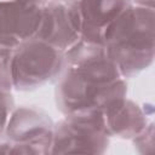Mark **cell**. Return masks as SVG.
Here are the masks:
<instances>
[{"label": "cell", "mask_w": 155, "mask_h": 155, "mask_svg": "<svg viewBox=\"0 0 155 155\" xmlns=\"http://www.w3.org/2000/svg\"><path fill=\"white\" fill-rule=\"evenodd\" d=\"M132 4L133 5H137V6L154 8V0H132Z\"/></svg>", "instance_id": "13"}, {"label": "cell", "mask_w": 155, "mask_h": 155, "mask_svg": "<svg viewBox=\"0 0 155 155\" xmlns=\"http://www.w3.org/2000/svg\"><path fill=\"white\" fill-rule=\"evenodd\" d=\"M42 7L21 0H0V53L12 52L35 36Z\"/></svg>", "instance_id": "7"}, {"label": "cell", "mask_w": 155, "mask_h": 155, "mask_svg": "<svg viewBox=\"0 0 155 155\" xmlns=\"http://www.w3.org/2000/svg\"><path fill=\"white\" fill-rule=\"evenodd\" d=\"M21 1L29 4V5H33V6H38V7H42L46 4V0H21Z\"/></svg>", "instance_id": "14"}, {"label": "cell", "mask_w": 155, "mask_h": 155, "mask_svg": "<svg viewBox=\"0 0 155 155\" xmlns=\"http://www.w3.org/2000/svg\"><path fill=\"white\" fill-rule=\"evenodd\" d=\"M53 130L54 122L44 110L25 105L15 108L4 132L7 154H51Z\"/></svg>", "instance_id": "5"}, {"label": "cell", "mask_w": 155, "mask_h": 155, "mask_svg": "<svg viewBox=\"0 0 155 155\" xmlns=\"http://www.w3.org/2000/svg\"><path fill=\"white\" fill-rule=\"evenodd\" d=\"M108 148L102 111L64 115L54 124L51 154H104Z\"/></svg>", "instance_id": "4"}, {"label": "cell", "mask_w": 155, "mask_h": 155, "mask_svg": "<svg viewBox=\"0 0 155 155\" xmlns=\"http://www.w3.org/2000/svg\"><path fill=\"white\" fill-rule=\"evenodd\" d=\"M64 68V52L34 36L12 52L13 90L40 88L58 80Z\"/></svg>", "instance_id": "3"}, {"label": "cell", "mask_w": 155, "mask_h": 155, "mask_svg": "<svg viewBox=\"0 0 155 155\" xmlns=\"http://www.w3.org/2000/svg\"><path fill=\"white\" fill-rule=\"evenodd\" d=\"M154 8L131 5L104 31L103 44L124 79H130L154 62Z\"/></svg>", "instance_id": "2"}, {"label": "cell", "mask_w": 155, "mask_h": 155, "mask_svg": "<svg viewBox=\"0 0 155 155\" xmlns=\"http://www.w3.org/2000/svg\"><path fill=\"white\" fill-rule=\"evenodd\" d=\"M46 1H67V0H46Z\"/></svg>", "instance_id": "15"}, {"label": "cell", "mask_w": 155, "mask_h": 155, "mask_svg": "<svg viewBox=\"0 0 155 155\" xmlns=\"http://www.w3.org/2000/svg\"><path fill=\"white\" fill-rule=\"evenodd\" d=\"M81 30L78 0L46 1L35 38L64 52L81 39Z\"/></svg>", "instance_id": "6"}, {"label": "cell", "mask_w": 155, "mask_h": 155, "mask_svg": "<svg viewBox=\"0 0 155 155\" xmlns=\"http://www.w3.org/2000/svg\"><path fill=\"white\" fill-rule=\"evenodd\" d=\"M82 21L81 39L103 44L107 28L132 5V0H78Z\"/></svg>", "instance_id": "9"}, {"label": "cell", "mask_w": 155, "mask_h": 155, "mask_svg": "<svg viewBox=\"0 0 155 155\" xmlns=\"http://www.w3.org/2000/svg\"><path fill=\"white\" fill-rule=\"evenodd\" d=\"M12 52L0 53V90L1 91L11 92L13 90Z\"/></svg>", "instance_id": "10"}, {"label": "cell", "mask_w": 155, "mask_h": 155, "mask_svg": "<svg viewBox=\"0 0 155 155\" xmlns=\"http://www.w3.org/2000/svg\"><path fill=\"white\" fill-rule=\"evenodd\" d=\"M134 149L139 154H149L154 150V124L149 122L145 128L132 138Z\"/></svg>", "instance_id": "11"}, {"label": "cell", "mask_w": 155, "mask_h": 155, "mask_svg": "<svg viewBox=\"0 0 155 155\" xmlns=\"http://www.w3.org/2000/svg\"><path fill=\"white\" fill-rule=\"evenodd\" d=\"M13 109L15 99L12 93L0 90V140L4 139V132Z\"/></svg>", "instance_id": "12"}, {"label": "cell", "mask_w": 155, "mask_h": 155, "mask_svg": "<svg viewBox=\"0 0 155 155\" xmlns=\"http://www.w3.org/2000/svg\"><path fill=\"white\" fill-rule=\"evenodd\" d=\"M104 130L108 137L132 139L149 124L145 109L126 97L111 102L103 111Z\"/></svg>", "instance_id": "8"}, {"label": "cell", "mask_w": 155, "mask_h": 155, "mask_svg": "<svg viewBox=\"0 0 155 155\" xmlns=\"http://www.w3.org/2000/svg\"><path fill=\"white\" fill-rule=\"evenodd\" d=\"M65 68L54 90L63 115L103 111L127 96V82L109 58L104 44L80 39L64 51Z\"/></svg>", "instance_id": "1"}]
</instances>
